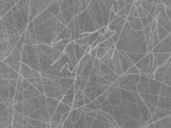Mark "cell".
I'll return each mask as SVG.
<instances>
[{
	"label": "cell",
	"instance_id": "cell-14",
	"mask_svg": "<svg viewBox=\"0 0 171 128\" xmlns=\"http://www.w3.org/2000/svg\"><path fill=\"white\" fill-rule=\"evenodd\" d=\"M129 25L131 26V28H133L134 30H137V31H141V30H143V26H142L141 18H140V17H136L135 21H134L133 23L129 24Z\"/></svg>",
	"mask_w": 171,
	"mask_h": 128
},
{
	"label": "cell",
	"instance_id": "cell-16",
	"mask_svg": "<svg viewBox=\"0 0 171 128\" xmlns=\"http://www.w3.org/2000/svg\"><path fill=\"white\" fill-rule=\"evenodd\" d=\"M11 66L9 65V64H6L4 61L0 60V75H6V74H9L11 70Z\"/></svg>",
	"mask_w": 171,
	"mask_h": 128
},
{
	"label": "cell",
	"instance_id": "cell-24",
	"mask_svg": "<svg viewBox=\"0 0 171 128\" xmlns=\"http://www.w3.org/2000/svg\"><path fill=\"white\" fill-rule=\"evenodd\" d=\"M137 10H138V13H139V17H140V18H142V17H146V16H148L149 12H148V11L144 10V9L142 8L141 6H138Z\"/></svg>",
	"mask_w": 171,
	"mask_h": 128
},
{
	"label": "cell",
	"instance_id": "cell-12",
	"mask_svg": "<svg viewBox=\"0 0 171 128\" xmlns=\"http://www.w3.org/2000/svg\"><path fill=\"white\" fill-rule=\"evenodd\" d=\"M89 128V125H88V122H87V118H86V113L85 112H82V116L79 118V120L77 121V122L74 124V128Z\"/></svg>",
	"mask_w": 171,
	"mask_h": 128
},
{
	"label": "cell",
	"instance_id": "cell-26",
	"mask_svg": "<svg viewBox=\"0 0 171 128\" xmlns=\"http://www.w3.org/2000/svg\"><path fill=\"white\" fill-rule=\"evenodd\" d=\"M158 100H159V95L151 94V97H150V103L151 104H153V105L157 106V104H158Z\"/></svg>",
	"mask_w": 171,
	"mask_h": 128
},
{
	"label": "cell",
	"instance_id": "cell-23",
	"mask_svg": "<svg viewBox=\"0 0 171 128\" xmlns=\"http://www.w3.org/2000/svg\"><path fill=\"white\" fill-rule=\"evenodd\" d=\"M9 93H10V98L11 99H14L15 98V95H16V93H17L16 87H14V85H11L10 88H9Z\"/></svg>",
	"mask_w": 171,
	"mask_h": 128
},
{
	"label": "cell",
	"instance_id": "cell-21",
	"mask_svg": "<svg viewBox=\"0 0 171 128\" xmlns=\"http://www.w3.org/2000/svg\"><path fill=\"white\" fill-rule=\"evenodd\" d=\"M15 111H18L24 114V101H16L13 106Z\"/></svg>",
	"mask_w": 171,
	"mask_h": 128
},
{
	"label": "cell",
	"instance_id": "cell-6",
	"mask_svg": "<svg viewBox=\"0 0 171 128\" xmlns=\"http://www.w3.org/2000/svg\"><path fill=\"white\" fill-rule=\"evenodd\" d=\"M62 23H64L65 25H69L74 18H75L76 14H75V9L73 6H70V8L65 9L64 11H62Z\"/></svg>",
	"mask_w": 171,
	"mask_h": 128
},
{
	"label": "cell",
	"instance_id": "cell-4",
	"mask_svg": "<svg viewBox=\"0 0 171 128\" xmlns=\"http://www.w3.org/2000/svg\"><path fill=\"white\" fill-rule=\"evenodd\" d=\"M154 56V61L157 67L163 66L165 64H167V61L169 60L171 52H153Z\"/></svg>",
	"mask_w": 171,
	"mask_h": 128
},
{
	"label": "cell",
	"instance_id": "cell-13",
	"mask_svg": "<svg viewBox=\"0 0 171 128\" xmlns=\"http://www.w3.org/2000/svg\"><path fill=\"white\" fill-rule=\"evenodd\" d=\"M72 110V106L70 105H66V104H64L63 101H60V104H59L58 108H57V111L59 112V113L62 115L63 113H65V112H69Z\"/></svg>",
	"mask_w": 171,
	"mask_h": 128
},
{
	"label": "cell",
	"instance_id": "cell-39",
	"mask_svg": "<svg viewBox=\"0 0 171 128\" xmlns=\"http://www.w3.org/2000/svg\"><path fill=\"white\" fill-rule=\"evenodd\" d=\"M143 1H146V2H150V3L153 4V0H143Z\"/></svg>",
	"mask_w": 171,
	"mask_h": 128
},
{
	"label": "cell",
	"instance_id": "cell-3",
	"mask_svg": "<svg viewBox=\"0 0 171 128\" xmlns=\"http://www.w3.org/2000/svg\"><path fill=\"white\" fill-rule=\"evenodd\" d=\"M153 57V52H150V54L146 55L144 58H142L139 62H137L135 64L138 68L140 70L141 74H148L149 73V67H150V63H151V59Z\"/></svg>",
	"mask_w": 171,
	"mask_h": 128
},
{
	"label": "cell",
	"instance_id": "cell-20",
	"mask_svg": "<svg viewBox=\"0 0 171 128\" xmlns=\"http://www.w3.org/2000/svg\"><path fill=\"white\" fill-rule=\"evenodd\" d=\"M125 75H129V74H141V72H140V70L137 67V66L134 64L133 66H131V67L128 68L127 70H126L125 73H124Z\"/></svg>",
	"mask_w": 171,
	"mask_h": 128
},
{
	"label": "cell",
	"instance_id": "cell-28",
	"mask_svg": "<svg viewBox=\"0 0 171 128\" xmlns=\"http://www.w3.org/2000/svg\"><path fill=\"white\" fill-rule=\"evenodd\" d=\"M142 31H143V34H144V36H146V39H148V37L151 35V32H152V30H151V25L144 27Z\"/></svg>",
	"mask_w": 171,
	"mask_h": 128
},
{
	"label": "cell",
	"instance_id": "cell-7",
	"mask_svg": "<svg viewBox=\"0 0 171 128\" xmlns=\"http://www.w3.org/2000/svg\"><path fill=\"white\" fill-rule=\"evenodd\" d=\"M24 121H25V115L18 111L13 112V126L14 128H24Z\"/></svg>",
	"mask_w": 171,
	"mask_h": 128
},
{
	"label": "cell",
	"instance_id": "cell-5",
	"mask_svg": "<svg viewBox=\"0 0 171 128\" xmlns=\"http://www.w3.org/2000/svg\"><path fill=\"white\" fill-rule=\"evenodd\" d=\"M36 73H38V70L32 68L31 66H29L28 64L21 62V70H19V74H21V77H24V78H26V79H29V78H31V77H33Z\"/></svg>",
	"mask_w": 171,
	"mask_h": 128
},
{
	"label": "cell",
	"instance_id": "cell-25",
	"mask_svg": "<svg viewBox=\"0 0 171 128\" xmlns=\"http://www.w3.org/2000/svg\"><path fill=\"white\" fill-rule=\"evenodd\" d=\"M14 100H15V103H16V101H24V100H25V96H24V91L17 92L16 95H15Z\"/></svg>",
	"mask_w": 171,
	"mask_h": 128
},
{
	"label": "cell",
	"instance_id": "cell-9",
	"mask_svg": "<svg viewBox=\"0 0 171 128\" xmlns=\"http://www.w3.org/2000/svg\"><path fill=\"white\" fill-rule=\"evenodd\" d=\"M13 4L11 2L6 1V0H0V16L3 17L9 11L12 10Z\"/></svg>",
	"mask_w": 171,
	"mask_h": 128
},
{
	"label": "cell",
	"instance_id": "cell-33",
	"mask_svg": "<svg viewBox=\"0 0 171 128\" xmlns=\"http://www.w3.org/2000/svg\"><path fill=\"white\" fill-rule=\"evenodd\" d=\"M141 23H142V26H143V28L150 25V24H149V21H148V18H146V17H142V18H141Z\"/></svg>",
	"mask_w": 171,
	"mask_h": 128
},
{
	"label": "cell",
	"instance_id": "cell-11",
	"mask_svg": "<svg viewBox=\"0 0 171 128\" xmlns=\"http://www.w3.org/2000/svg\"><path fill=\"white\" fill-rule=\"evenodd\" d=\"M38 111L40 112L41 115L43 116L44 122H46V123H49L50 122V118H51V115H50L49 110H48L47 106H43V107H41L40 109H38Z\"/></svg>",
	"mask_w": 171,
	"mask_h": 128
},
{
	"label": "cell",
	"instance_id": "cell-15",
	"mask_svg": "<svg viewBox=\"0 0 171 128\" xmlns=\"http://www.w3.org/2000/svg\"><path fill=\"white\" fill-rule=\"evenodd\" d=\"M74 100H75V93H66L64 96H63L62 100L64 104H66V105H70L72 106L74 103Z\"/></svg>",
	"mask_w": 171,
	"mask_h": 128
},
{
	"label": "cell",
	"instance_id": "cell-19",
	"mask_svg": "<svg viewBox=\"0 0 171 128\" xmlns=\"http://www.w3.org/2000/svg\"><path fill=\"white\" fill-rule=\"evenodd\" d=\"M107 51H108V48H105V47H103V46L98 45L97 46V56H96V58L102 59L103 57L107 54Z\"/></svg>",
	"mask_w": 171,
	"mask_h": 128
},
{
	"label": "cell",
	"instance_id": "cell-17",
	"mask_svg": "<svg viewBox=\"0 0 171 128\" xmlns=\"http://www.w3.org/2000/svg\"><path fill=\"white\" fill-rule=\"evenodd\" d=\"M101 35V33L100 31H94V32H91L90 33V35L88 36V40H89V45L90 46H92L93 45L94 43H95L96 41H97V39H98V36Z\"/></svg>",
	"mask_w": 171,
	"mask_h": 128
},
{
	"label": "cell",
	"instance_id": "cell-18",
	"mask_svg": "<svg viewBox=\"0 0 171 128\" xmlns=\"http://www.w3.org/2000/svg\"><path fill=\"white\" fill-rule=\"evenodd\" d=\"M126 76H127V78L131 81V82L136 83V85H138V83L140 82L141 74H129V75H126Z\"/></svg>",
	"mask_w": 171,
	"mask_h": 128
},
{
	"label": "cell",
	"instance_id": "cell-34",
	"mask_svg": "<svg viewBox=\"0 0 171 128\" xmlns=\"http://www.w3.org/2000/svg\"><path fill=\"white\" fill-rule=\"evenodd\" d=\"M133 6H134V3H128V4H126V6H125V11H126V14H127V15L129 14V12H131Z\"/></svg>",
	"mask_w": 171,
	"mask_h": 128
},
{
	"label": "cell",
	"instance_id": "cell-10",
	"mask_svg": "<svg viewBox=\"0 0 171 128\" xmlns=\"http://www.w3.org/2000/svg\"><path fill=\"white\" fill-rule=\"evenodd\" d=\"M159 127H171V115H168L166 118H163L154 122V128Z\"/></svg>",
	"mask_w": 171,
	"mask_h": 128
},
{
	"label": "cell",
	"instance_id": "cell-35",
	"mask_svg": "<svg viewBox=\"0 0 171 128\" xmlns=\"http://www.w3.org/2000/svg\"><path fill=\"white\" fill-rule=\"evenodd\" d=\"M146 18H148V21H149V24H150V25H151V24L153 23V21H155V19H156V18H155L154 16H153V15H151L150 13H149V14H148V16H146Z\"/></svg>",
	"mask_w": 171,
	"mask_h": 128
},
{
	"label": "cell",
	"instance_id": "cell-22",
	"mask_svg": "<svg viewBox=\"0 0 171 128\" xmlns=\"http://www.w3.org/2000/svg\"><path fill=\"white\" fill-rule=\"evenodd\" d=\"M50 122H55V123H61V114L59 113L58 111L56 110L54 114L50 118Z\"/></svg>",
	"mask_w": 171,
	"mask_h": 128
},
{
	"label": "cell",
	"instance_id": "cell-8",
	"mask_svg": "<svg viewBox=\"0 0 171 128\" xmlns=\"http://www.w3.org/2000/svg\"><path fill=\"white\" fill-rule=\"evenodd\" d=\"M163 82L156 80L154 78H150V93L155 94V95H159L161 94V89Z\"/></svg>",
	"mask_w": 171,
	"mask_h": 128
},
{
	"label": "cell",
	"instance_id": "cell-37",
	"mask_svg": "<svg viewBox=\"0 0 171 128\" xmlns=\"http://www.w3.org/2000/svg\"><path fill=\"white\" fill-rule=\"evenodd\" d=\"M135 18L136 17H134L133 15H127V17H126V21H127V23H133L134 21H135Z\"/></svg>",
	"mask_w": 171,
	"mask_h": 128
},
{
	"label": "cell",
	"instance_id": "cell-31",
	"mask_svg": "<svg viewBox=\"0 0 171 128\" xmlns=\"http://www.w3.org/2000/svg\"><path fill=\"white\" fill-rule=\"evenodd\" d=\"M107 98H108V97H107L106 95H105L104 93H103V94H101L100 96H97V98H96V99H97V100L100 101L101 104H103V103H104L105 100H106Z\"/></svg>",
	"mask_w": 171,
	"mask_h": 128
},
{
	"label": "cell",
	"instance_id": "cell-40",
	"mask_svg": "<svg viewBox=\"0 0 171 128\" xmlns=\"http://www.w3.org/2000/svg\"><path fill=\"white\" fill-rule=\"evenodd\" d=\"M170 35H171V32H170Z\"/></svg>",
	"mask_w": 171,
	"mask_h": 128
},
{
	"label": "cell",
	"instance_id": "cell-1",
	"mask_svg": "<svg viewBox=\"0 0 171 128\" xmlns=\"http://www.w3.org/2000/svg\"><path fill=\"white\" fill-rule=\"evenodd\" d=\"M13 112H14L13 107H9L8 109L0 111V127L10 128L13 126Z\"/></svg>",
	"mask_w": 171,
	"mask_h": 128
},
{
	"label": "cell",
	"instance_id": "cell-29",
	"mask_svg": "<svg viewBox=\"0 0 171 128\" xmlns=\"http://www.w3.org/2000/svg\"><path fill=\"white\" fill-rule=\"evenodd\" d=\"M62 127H64V128H67V127L72 128V127H74V124H73V122H72L71 118H69V119H67L66 121H65L64 123H63Z\"/></svg>",
	"mask_w": 171,
	"mask_h": 128
},
{
	"label": "cell",
	"instance_id": "cell-27",
	"mask_svg": "<svg viewBox=\"0 0 171 128\" xmlns=\"http://www.w3.org/2000/svg\"><path fill=\"white\" fill-rule=\"evenodd\" d=\"M141 6H142V8H143L146 11L150 12L151 8H152V3H150V2H146V1H143V0H141Z\"/></svg>",
	"mask_w": 171,
	"mask_h": 128
},
{
	"label": "cell",
	"instance_id": "cell-36",
	"mask_svg": "<svg viewBox=\"0 0 171 128\" xmlns=\"http://www.w3.org/2000/svg\"><path fill=\"white\" fill-rule=\"evenodd\" d=\"M117 15H118V16H123V15H127V14H126L125 8H124V9H121V10H119V11H118Z\"/></svg>",
	"mask_w": 171,
	"mask_h": 128
},
{
	"label": "cell",
	"instance_id": "cell-38",
	"mask_svg": "<svg viewBox=\"0 0 171 128\" xmlns=\"http://www.w3.org/2000/svg\"><path fill=\"white\" fill-rule=\"evenodd\" d=\"M166 13H167V16L169 17V19H171V8L166 6Z\"/></svg>",
	"mask_w": 171,
	"mask_h": 128
},
{
	"label": "cell",
	"instance_id": "cell-30",
	"mask_svg": "<svg viewBox=\"0 0 171 128\" xmlns=\"http://www.w3.org/2000/svg\"><path fill=\"white\" fill-rule=\"evenodd\" d=\"M70 112H71V111L65 112V113H63L62 115H61V124H62V125H63V123H64L65 121H66L67 119L70 118Z\"/></svg>",
	"mask_w": 171,
	"mask_h": 128
},
{
	"label": "cell",
	"instance_id": "cell-32",
	"mask_svg": "<svg viewBox=\"0 0 171 128\" xmlns=\"http://www.w3.org/2000/svg\"><path fill=\"white\" fill-rule=\"evenodd\" d=\"M118 6H119V10H121V9H124L126 6L125 1L124 0H118Z\"/></svg>",
	"mask_w": 171,
	"mask_h": 128
},
{
	"label": "cell",
	"instance_id": "cell-2",
	"mask_svg": "<svg viewBox=\"0 0 171 128\" xmlns=\"http://www.w3.org/2000/svg\"><path fill=\"white\" fill-rule=\"evenodd\" d=\"M153 52H171V35L162 40L154 47Z\"/></svg>",
	"mask_w": 171,
	"mask_h": 128
}]
</instances>
